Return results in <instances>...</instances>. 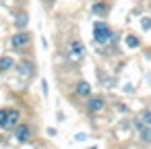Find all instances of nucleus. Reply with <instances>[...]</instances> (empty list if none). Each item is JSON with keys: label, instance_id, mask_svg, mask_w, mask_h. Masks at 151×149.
<instances>
[{"label": "nucleus", "instance_id": "nucleus-1", "mask_svg": "<svg viewBox=\"0 0 151 149\" xmlns=\"http://www.w3.org/2000/svg\"><path fill=\"white\" fill-rule=\"evenodd\" d=\"M93 40H95L97 44H108V42L112 40V29H110V25L97 21V23L93 25Z\"/></svg>", "mask_w": 151, "mask_h": 149}, {"label": "nucleus", "instance_id": "nucleus-2", "mask_svg": "<svg viewBox=\"0 0 151 149\" xmlns=\"http://www.w3.org/2000/svg\"><path fill=\"white\" fill-rule=\"evenodd\" d=\"M29 42H31V35H29L27 31H17V33L11 37V46H13V48H25Z\"/></svg>", "mask_w": 151, "mask_h": 149}, {"label": "nucleus", "instance_id": "nucleus-3", "mask_svg": "<svg viewBox=\"0 0 151 149\" xmlns=\"http://www.w3.org/2000/svg\"><path fill=\"white\" fill-rule=\"evenodd\" d=\"M85 54V46L81 44V42H70V48H68V56H70V60H81V56Z\"/></svg>", "mask_w": 151, "mask_h": 149}, {"label": "nucleus", "instance_id": "nucleus-4", "mask_svg": "<svg viewBox=\"0 0 151 149\" xmlns=\"http://www.w3.org/2000/svg\"><path fill=\"white\" fill-rule=\"evenodd\" d=\"M17 73H19L21 79H29V77L33 75V64H31L29 60H23V62L17 64Z\"/></svg>", "mask_w": 151, "mask_h": 149}, {"label": "nucleus", "instance_id": "nucleus-5", "mask_svg": "<svg viewBox=\"0 0 151 149\" xmlns=\"http://www.w3.org/2000/svg\"><path fill=\"white\" fill-rule=\"evenodd\" d=\"M29 137H31V130H29L27 124H19V126L15 128V139H17V141L25 143V141H29Z\"/></svg>", "mask_w": 151, "mask_h": 149}, {"label": "nucleus", "instance_id": "nucleus-6", "mask_svg": "<svg viewBox=\"0 0 151 149\" xmlns=\"http://www.w3.org/2000/svg\"><path fill=\"white\" fill-rule=\"evenodd\" d=\"M87 110L91 112V114H95V112H99V110H104V97H89V104H87Z\"/></svg>", "mask_w": 151, "mask_h": 149}, {"label": "nucleus", "instance_id": "nucleus-7", "mask_svg": "<svg viewBox=\"0 0 151 149\" xmlns=\"http://www.w3.org/2000/svg\"><path fill=\"white\" fill-rule=\"evenodd\" d=\"M19 112L17 110H9V116H6V128L9 130H15L17 126H19Z\"/></svg>", "mask_w": 151, "mask_h": 149}, {"label": "nucleus", "instance_id": "nucleus-8", "mask_svg": "<svg viewBox=\"0 0 151 149\" xmlns=\"http://www.w3.org/2000/svg\"><path fill=\"white\" fill-rule=\"evenodd\" d=\"M75 91H77V95H81V97H89V95H91V85H89L87 81H79Z\"/></svg>", "mask_w": 151, "mask_h": 149}, {"label": "nucleus", "instance_id": "nucleus-9", "mask_svg": "<svg viewBox=\"0 0 151 149\" xmlns=\"http://www.w3.org/2000/svg\"><path fill=\"white\" fill-rule=\"evenodd\" d=\"M27 21H29V15H27L25 11H21V13H17V17H15V27H17L19 31H23V27L27 25Z\"/></svg>", "mask_w": 151, "mask_h": 149}, {"label": "nucleus", "instance_id": "nucleus-10", "mask_svg": "<svg viewBox=\"0 0 151 149\" xmlns=\"http://www.w3.org/2000/svg\"><path fill=\"white\" fill-rule=\"evenodd\" d=\"M139 137H141L143 143H149V141H151V126H143V128L139 130Z\"/></svg>", "mask_w": 151, "mask_h": 149}, {"label": "nucleus", "instance_id": "nucleus-11", "mask_svg": "<svg viewBox=\"0 0 151 149\" xmlns=\"http://www.w3.org/2000/svg\"><path fill=\"white\" fill-rule=\"evenodd\" d=\"M13 64H15V60L11 56H2V58H0V71H9Z\"/></svg>", "mask_w": 151, "mask_h": 149}, {"label": "nucleus", "instance_id": "nucleus-12", "mask_svg": "<svg viewBox=\"0 0 151 149\" xmlns=\"http://www.w3.org/2000/svg\"><path fill=\"white\" fill-rule=\"evenodd\" d=\"M124 42H126V48H139V44H141L137 35H126Z\"/></svg>", "mask_w": 151, "mask_h": 149}, {"label": "nucleus", "instance_id": "nucleus-13", "mask_svg": "<svg viewBox=\"0 0 151 149\" xmlns=\"http://www.w3.org/2000/svg\"><path fill=\"white\" fill-rule=\"evenodd\" d=\"M141 120H143L145 126H151V110H145V112L141 114Z\"/></svg>", "mask_w": 151, "mask_h": 149}, {"label": "nucleus", "instance_id": "nucleus-14", "mask_svg": "<svg viewBox=\"0 0 151 149\" xmlns=\"http://www.w3.org/2000/svg\"><path fill=\"white\" fill-rule=\"evenodd\" d=\"M6 116H9V110H0V128H6Z\"/></svg>", "mask_w": 151, "mask_h": 149}, {"label": "nucleus", "instance_id": "nucleus-15", "mask_svg": "<svg viewBox=\"0 0 151 149\" xmlns=\"http://www.w3.org/2000/svg\"><path fill=\"white\" fill-rule=\"evenodd\" d=\"M106 11H108L106 4H101V2H99V4H93V13H95V15H104Z\"/></svg>", "mask_w": 151, "mask_h": 149}, {"label": "nucleus", "instance_id": "nucleus-16", "mask_svg": "<svg viewBox=\"0 0 151 149\" xmlns=\"http://www.w3.org/2000/svg\"><path fill=\"white\" fill-rule=\"evenodd\" d=\"M141 27H143L145 31H149V29H151V19H147V17L141 19Z\"/></svg>", "mask_w": 151, "mask_h": 149}]
</instances>
